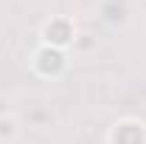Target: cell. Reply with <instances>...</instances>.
Wrapping results in <instances>:
<instances>
[{
	"mask_svg": "<svg viewBox=\"0 0 146 144\" xmlns=\"http://www.w3.org/2000/svg\"><path fill=\"white\" fill-rule=\"evenodd\" d=\"M48 34H54L56 42H65V40H68V26H54V31L48 28Z\"/></svg>",
	"mask_w": 146,
	"mask_h": 144,
	"instance_id": "obj_1",
	"label": "cell"
}]
</instances>
